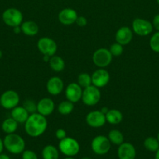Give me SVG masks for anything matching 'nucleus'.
Instances as JSON below:
<instances>
[{
	"label": "nucleus",
	"instance_id": "9d476101",
	"mask_svg": "<svg viewBox=\"0 0 159 159\" xmlns=\"http://www.w3.org/2000/svg\"><path fill=\"white\" fill-rule=\"evenodd\" d=\"M132 28L136 34L142 37L149 35L154 29L152 23L141 18H137L132 21Z\"/></svg>",
	"mask_w": 159,
	"mask_h": 159
},
{
	"label": "nucleus",
	"instance_id": "f704fd0d",
	"mask_svg": "<svg viewBox=\"0 0 159 159\" xmlns=\"http://www.w3.org/2000/svg\"><path fill=\"white\" fill-rule=\"evenodd\" d=\"M152 25L154 29L157 30V31H159V14H157V15H156L154 17L152 21Z\"/></svg>",
	"mask_w": 159,
	"mask_h": 159
},
{
	"label": "nucleus",
	"instance_id": "7c9ffc66",
	"mask_svg": "<svg viewBox=\"0 0 159 159\" xmlns=\"http://www.w3.org/2000/svg\"><path fill=\"white\" fill-rule=\"evenodd\" d=\"M23 107L27 110V112L31 114L36 113L37 111V103L32 99H26L23 102Z\"/></svg>",
	"mask_w": 159,
	"mask_h": 159
},
{
	"label": "nucleus",
	"instance_id": "4be33fe9",
	"mask_svg": "<svg viewBox=\"0 0 159 159\" xmlns=\"http://www.w3.org/2000/svg\"><path fill=\"white\" fill-rule=\"evenodd\" d=\"M18 127V123L12 117L7 118L2 124V130L6 134L15 133Z\"/></svg>",
	"mask_w": 159,
	"mask_h": 159
},
{
	"label": "nucleus",
	"instance_id": "39448f33",
	"mask_svg": "<svg viewBox=\"0 0 159 159\" xmlns=\"http://www.w3.org/2000/svg\"><path fill=\"white\" fill-rule=\"evenodd\" d=\"M101 95L99 88L91 85L84 89L81 99L85 105L93 107L98 103L101 99Z\"/></svg>",
	"mask_w": 159,
	"mask_h": 159
},
{
	"label": "nucleus",
	"instance_id": "bb28decb",
	"mask_svg": "<svg viewBox=\"0 0 159 159\" xmlns=\"http://www.w3.org/2000/svg\"><path fill=\"white\" fill-rule=\"evenodd\" d=\"M74 109V105L72 102L69 100L62 101L58 106V111L62 115H69L73 112Z\"/></svg>",
	"mask_w": 159,
	"mask_h": 159
},
{
	"label": "nucleus",
	"instance_id": "72a5a7b5",
	"mask_svg": "<svg viewBox=\"0 0 159 159\" xmlns=\"http://www.w3.org/2000/svg\"><path fill=\"white\" fill-rule=\"evenodd\" d=\"M76 23L77 26L83 27V26H85L87 24V20L85 17L80 16H78L77 19H76Z\"/></svg>",
	"mask_w": 159,
	"mask_h": 159
},
{
	"label": "nucleus",
	"instance_id": "a18cd8bd",
	"mask_svg": "<svg viewBox=\"0 0 159 159\" xmlns=\"http://www.w3.org/2000/svg\"><path fill=\"white\" fill-rule=\"evenodd\" d=\"M157 140H158V141H159V132H158V134H157Z\"/></svg>",
	"mask_w": 159,
	"mask_h": 159
},
{
	"label": "nucleus",
	"instance_id": "c85d7f7f",
	"mask_svg": "<svg viewBox=\"0 0 159 159\" xmlns=\"http://www.w3.org/2000/svg\"><path fill=\"white\" fill-rule=\"evenodd\" d=\"M150 47L151 50L156 53H159V31L152 35L150 40Z\"/></svg>",
	"mask_w": 159,
	"mask_h": 159
},
{
	"label": "nucleus",
	"instance_id": "e433bc0d",
	"mask_svg": "<svg viewBox=\"0 0 159 159\" xmlns=\"http://www.w3.org/2000/svg\"><path fill=\"white\" fill-rule=\"evenodd\" d=\"M3 149H4V143H3V140L0 138V154L2 152Z\"/></svg>",
	"mask_w": 159,
	"mask_h": 159
},
{
	"label": "nucleus",
	"instance_id": "58836bf2",
	"mask_svg": "<svg viewBox=\"0 0 159 159\" xmlns=\"http://www.w3.org/2000/svg\"><path fill=\"white\" fill-rule=\"evenodd\" d=\"M50 57H49V56H48V55H44L43 56V59H44V61H45V62L49 61Z\"/></svg>",
	"mask_w": 159,
	"mask_h": 159
},
{
	"label": "nucleus",
	"instance_id": "4468645a",
	"mask_svg": "<svg viewBox=\"0 0 159 159\" xmlns=\"http://www.w3.org/2000/svg\"><path fill=\"white\" fill-rule=\"evenodd\" d=\"M77 17L78 15L76 11L71 8H65L62 9L58 15L59 21L65 26H70L76 23Z\"/></svg>",
	"mask_w": 159,
	"mask_h": 159
},
{
	"label": "nucleus",
	"instance_id": "393cba45",
	"mask_svg": "<svg viewBox=\"0 0 159 159\" xmlns=\"http://www.w3.org/2000/svg\"><path fill=\"white\" fill-rule=\"evenodd\" d=\"M108 138L112 144L118 146L123 144L124 141V136H123V133L118 130H112L111 131H109Z\"/></svg>",
	"mask_w": 159,
	"mask_h": 159
},
{
	"label": "nucleus",
	"instance_id": "412c9836",
	"mask_svg": "<svg viewBox=\"0 0 159 159\" xmlns=\"http://www.w3.org/2000/svg\"><path fill=\"white\" fill-rule=\"evenodd\" d=\"M106 122L109 123L112 125H116V124H120L123 119V113L121 111L118 110H115V109H112V110H109L105 114Z\"/></svg>",
	"mask_w": 159,
	"mask_h": 159
},
{
	"label": "nucleus",
	"instance_id": "ea45409f",
	"mask_svg": "<svg viewBox=\"0 0 159 159\" xmlns=\"http://www.w3.org/2000/svg\"><path fill=\"white\" fill-rule=\"evenodd\" d=\"M108 110H109L108 109V108H106V107H104V108H102V109H101V111L103 113H104V114H106V113H107V112L108 111Z\"/></svg>",
	"mask_w": 159,
	"mask_h": 159
},
{
	"label": "nucleus",
	"instance_id": "5701e85b",
	"mask_svg": "<svg viewBox=\"0 0 159 159\" xmlns=\"http://www.w3.org/2000/svg\"><path fill=\"white\" fill-rule=\"evenodd\" d=\"M49 65L51 69L56 72H60L65 68V61L61 57L57 55H53L50 57Z\"/></svg>",
	"mask_w": 159,
	"mask_h": 159
},
{
	"label": "nucleus",
	"instance_id": "dca6fc26",
	"mask_svg": "<svg viewBox=\"0 0 159 159\" xmlns=\"http://www.w3.org/2000/svg\"><path fill=\"white\" fill-rule=\"evenodd\" d=\"M55 110V103L50 98H43L37 103V112L43 116L51 115Z\"/></svg>",
	"mask_w": 159,
	"mask_h": 159
},
{
	"label": "nucleus",
	"instance_id": "6e6552de",
	"mask_svg": "<svg viewBox=\"0 0 159 159\" xmlns=\"http://www.w3.org/2000/svg\"><path fill=\"white\" fill-rule=\"evenodd\" d=\"M20 102L19 94L14 90H6L0 96V106L6 110H12Z\"/></svg>",
	"mask_w": 159,
	"mask_h": 159
},
{
	"label": "nucleus",
	"instance_id": "2f4dec72",
	"mask_svg": "<svg viewBox=\"0 0 159 159\" xmlns=\"http://www.w3.org/2000/svg\"><path fill=\"white\" fill-rule=\"evenodd\" d=\"M22 159H38L37 155L34 152L31 150L23 151L22 153Z\"/></svg>",
	"mask_w": 159,
	"mask_h": 159
},
{
	"label": "nucleus",
	"instance_id": "4c0bfd02",
	"mask_svg": "<svg viewBox=\"0 0 159 159\" xmlns=\"http://www.w3.org/2000/svg\"><path fill=\"white\" fill-rule=\"evenodd\" d=\"M0 159H10L9 156L6 154H0Z\"/></svg>",
	"mask_w": 159,
	"mask_h": 159
},
{
	"label": "nucleus",
	"instance_id": "f03ea898",
	"mask_svg": "<svg viewBox=\"0 0 159 159\" xmlns=\"http://www.w3.org/2000/svg\"><path fill=\"white\" fill-rule=\"evenodd\" d=\"M4 148L13 155L23 153L25 149V141L23 138L17 134H9L3 139Z\"/></svg>",
	"mask_w": 159,
	"mask_h": 159
},
{
	"label": "nucleus",
	"instance_id": "49530a36",
	"mask_svg": "<svg viewBox=\"0 0 159 159\" xmlns=\"http://www.w3.org/2000/svg\"><path fill=\"white\" fill-rule=\"evenodd\" d=\"M157 4L159 5V0H157Z\"/></svg>",
	"mask_w": 159,
	"mask_h": 159
},
{
	"label": "nucleus",
	"instance_id": "c9c22d12",
	"mask_svg": "<svg viewBox=\"0 0 159 159\" xmlns=\"http://www.w3.org/2000/svg\"><path fill=\"white\" fill-rule=\"evenodd\" d=\"M13 32L15 33V34H20V33H21V28H20V26L13 27Z\"/></svg>",
	"mask_w": 159,
	"mask_h": 159
},
{
	"label": "nucleus",
	"instance_id": "cd10ccee",
	"mask_svg": "<svg viewBox=\"0 0 159 159\" xmlns=\"http://www.w3.org/2000/svg\"><path fill=\"white\" fill-rule=\"evenodd\" d=\"M77 83L84 89L92 85L91 75H90L88 73H81L78 76Z\"/></svg>",
	"mask_w": 159,
	"mask_h": 159
},
{
	"label": "nucleus",
	"instance_id": "9b49d317",
	"mask_svg": "<svg viewBox=\"0 0 159 159\" xmlns=\"http://www.w3.org/2000/svg\"><path fill=\"white\" fill-rule=\"evenodd\" d=\"M86 122L90 127L94 128L101 127L106 123L105 114L103 113L101 110L91 111L86 116Z\"/></svg>",
	"mask_w": 159,
	"mask_h": 159
},
{
	"label": "nucleus",
	"instance_id": "79ce46f5",
	"mask_svg": "<svg viewBox=\"0 0 159 159\" xmlns=\"http://www.w3.org/2000/svg\"><path fill=\"white\" fill-rule=\"evenodd\" d=\"M2 57V51L0 50V59H1Z\"/></svg>",
	"mask_w": 159,
	"mask_h": 159
},
{
	"label": "nucleus",
	"instance_id": "c03bdc74",
	"mask_svg": "<svg viewBox=\"0 0 159 159\" xmlns=\"http://www.w3.org/2000/svg\"><path fill=\"white\" fill-rule=\"evenodd\" d=\"M65 159H75V158H72V157H68V158H65Z\"/></svg>",
	"mask_w": 159,
	"mask_h": 159
},
{
	"label": "nucleus",
	"instance_id": "6ab92c4d",
	"mask_svg": "<svg viewBox=\"0 0 159 159\" xmlns=\"http://www.w3.org/2000/svg\"><path fill=\"white\" fill-rule=\"evenodd\" d=\"M30 113L23 107H14L11 110V117L15 120L18 124H24L29 117Z\"/></svg>",
	"mask_w": 159,
	"mask_h": 159
},
{
	"label": "nucleus",
	"instance_id": "2eb2a0df",
	"mask_svg": "<svg viewBox=\"0 0 159 159\" xmlns=\"http://www.w3.org/2000/svg\"><path fill=\"white\" fill-rule=\"evenodd\" d=\"M64 88L63 81L58 76L50 78L46 84L47 91L51 96H58L62 92Z\"/></svg>",
	"mask_w": 159,
	"mask_h": 159
},
{
	"label": "nucleus",
	"instance_id": "f257e3e1",
	"mask_svg": "<svg viewBox=\"0 0 159 159\" xmlns=\"http://www.w3.org/2000/svg\"><path fill=\"white\" fill-rule=\"evenodd\" d=\"M25 131L32 138H37L43 134L48 127L46 117L38 113H32L24 123Z\"/></svg>",
	"mask_w": 159,
	"mask_h": 159
},
{
	"label": "nucleus",
	"instance_id": "7ed1b4c3",
	"mask_svg": "<svg viewBox=\"0 0 159 159\" xmlns=\"http://www.w3.org/2000/svg\"><path fill=\"white\" fill-rule=\"evenodd\" d=\"M2 18L5 24L13 28L21 25L23 23V16L21 11L19 9L16 8H9L2 12Z\"/></svg>",
	"mask_w": 159,
	"mask_h": 159
},
{
	"label": "nucleus",
	"instance_id": "a19ab883",
	"mask_svg": "<svg viewBox=\"0 0 159 159\" xmlns=\"http://www.w3.org/2000/svg\"><path fill=\"white\" fill-rule=\"evenodd\" d=\"M155 159H159V148L157 149V152H156Z\"/></svg>",
	"mask_w": 159,
	"mask_h": 159
},
{
	"label": "nucleus",
	"instance_id": "473e14b6",
	"mask_svg": "<svg viewBox=\"0 0 159 159\" xmlns=\"http://www.w3.org/2000/svg\"><path fill=\"white\" fill-rule=\"evenodd\" d=\"M55 137L59 141H61V140L66 138V131L64 129H58L55 131Z\"/></svg>",
	"mask_w": 159,
	"mask_h": 159
},
{
	"label": "nucleus",
	"instance_id": "0eeeda50",
	"mask_svg": "<svg viewBox=\"0 0 159 159\" xmlns=\"http://www.w3.org/2000/svg\"><path fill=\"white\" fill-rule=\"evenodd\" d=\"M91 148L96 155H105L110 151L111 142L108 137L98 135L92 140Z\"/></svg>",
	"mask_w": 159,
	"mask_h": 159
},
{
	"label": "nucleus",
	"instance_id": "a878e982",
	"mask_svg": "<svg viewBox=\"0 0 159 159\" xmlns=\"http://www.w3.org/2000/svg\"><path fill=\"white\" fill-rule=\"evenodd\" d=\"M143 145L145 148L149 152H156L159 148V141L157 138H154V137H148L145 139Z\"/></svg>",
	"mask_w": 159,
	"mask_h": 159
},
{
	"label": "nucleus",
	"instance_id": "f8f14e48",
	"mask_svg": "<svg viewBox=\"0 0 159 159\" xmlns=\"http://www.w3.org/2000/svg\"><path fill=\"white\" fill-rule=\"evenodd\" d=\"M91 79L92 85L98 87V88H102L109 82L110 75L107 70L100 68L92 74Z\"/></svg>",
	"mask_w": 159,
	"mask_h": 159
},
{
	"label": "nucleus",
	"instance_id": "20e7f679",
	"mask_svg": "<svg viewBox=\"0 0 159 159\" xmlns=\"http://www.w3.org/2000/svg\"><path fill=\"white\" fill-rule=\"evenodd\" d=\"M80 144L76 139L66 137L61 140L59 144V149L64 155L67 157H73L80 152Z\"/></svg>",
	"mask_w": 159,
	"mask_h": 159
},
{
	"label": "nucleus",
	"instance_id": "1a4fd4ad",
	"mask_svg": "<svg viewBox=\"0 0 159 159\" xmlns=\"http://www.w3.org/2000/svg\"><path fill=\"white\" fill-rule=\"evenodd\" d=\"M37 48L43 55H48L49 57L55 55L57 51V44L55 41L49 37H41L37 41Z\"/></svg>",
	"mask_w": 159,
	"mask_h": 159
},
{
	"label": "nucleus",
	"instance_id": "a211bd4d",
	"mask_svg": "<svg viewBox=\"0 0 159 159\" xmlns=\"http://www.w3.org/2000/svg\"><path fill=\"white\" fill-rule=\"evenodd\" d=\"M132 39V30L128 26H122L115 34V41L122 45H127Z\"/></svg>",
	"mask_w": 159,
	"mask_h": 159
},
{
	"label": "nucleus",
	"instance_id": "423d86ee",
	"mask_svg": "<svg viewBox=\"0 0 159 159\" xmlns=\"http://www.w3.org/2000/svg\"><path fill=\"white\" fill-rule=\"evenodd\" d=\"M112 57L113 56L108 49L99 48L94 51L92 56V60L94 64L98 68H104L110 65L112 61Z\"/></svg>",
	"mask_w": 159,
	"mask_h": 159
},
{
	"label": "nucleus",
	"instance_id": "37998d69",
	"mask_svg": "<svg viewBox=\"0 0 159 159\" xmlns=\"http://www.w3.org/2000/svg\"><path fill=\"white\" fill-rule=\"evenodd\" d=\"M81 159H91V158H88V157H84V158H82Z\"/></svg>",
	"mask_w": 159,
	"mask_h": 159
},
{
	"label": "nucleus",
	"instance_id": "c756f323",
	"mask_svg": "<svg viewBox=\"0 0 159 159\" xmlns=\"http://www.w3.org/2000/svg\"><path fill=\"white\" fill-rule=\"evenodd\" d=\"M108 50L110 51L112 56L118 57V56L121 55L123 52V45L115 42V43H112V44L111 45Z\"/></svg>",
	"mask_w": 159,
	"mask_h": 159
},
{
	"label": "nucleus",
	"instance_id": "b1692460",
	"mask_svg": "<svg viewBox=\"0 0 159 159\" xmlns=\"http://www.w3.org/2000/svg\"><path fill=\"white\" fill-rule=\"evenodd\" d=\"M43 159H59V151L55 146L51 144L46 145L41 152Z\"/></svg>",
	"mask_w": 159,
	"mask_h": 159
},
{
	"label": "nucleus",
	"instance_id": "ddd939ff",
	"mask_svg": "<svg viewBox=\"0 0 159 159\" xmlns=\"http://www.w3.org/2000/svg\"><path fill=\"white\" fill-rule=\"evenodd\" d=\"M83 89L82 87L76 82H72L67 85L65 91V97L67 100L70 101L73 103L79 102L82 98Z\"/></svg>",
	"mask_w": 159,
	"mask_h": 159
},
{
	"label": "nucleus",
	"instance_id": "f3484780",
	"mask_svg": "<svg viewBox=\"0 0 159 159\" xmlns=\"http://www.w3.org/2000/svg\"><path fill=\"white\" fill-rule=\"evenodd\" d=\"M136 149L130 143L123 142L118 148V157L119 159H135Z\"/></svg>",
	"mask_w": 159,
	"mask_h": 159
},
{
	"label": "nucleus",
	"instance_id": "aec40b11",
	"mask_svg": "<svg viewBox=\"0 0 159 159\" xmlns=\"http://www.w3.org/2000/svg\"><path fill=\"white\" fill-rule=\"evenodd\" d=\"M20 28H21V32L23 34L30 36V37L35 36L39 31L38 25L34 21H31V20L23 22L20 25Z\"/></svg>",
	"mask_w": 159,
	"mask_h": 159
}]
</instances>
